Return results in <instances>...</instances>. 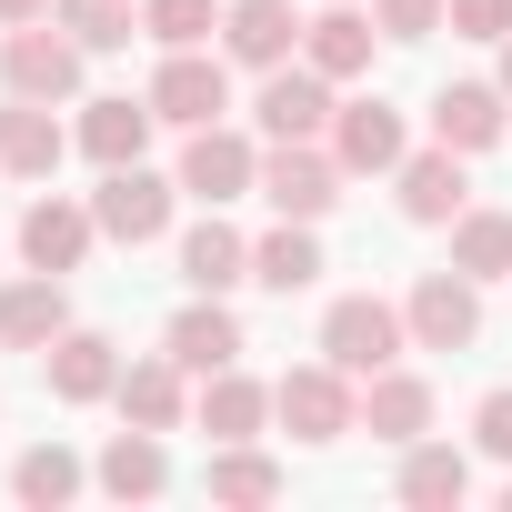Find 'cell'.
<instances>
[{"instance_id":"cell-1","label":"cell","mask_w":512,"mask_h":512,"mask_svg":"<svg viewBox=\"0 0 512 512\" xmlns=\"http://www.w3.org/2000/svg\"><path fill=\"white\" fill-rule=\"evenodd\" d=\"M322 362H342L352 382H372V372H392L402 352H412V322H402V302H382V292H332L322 302V342H312Z\"/></svg>"},{"instance_id":"cell-2","label":"cell","mask_w":512,"mask_h":512,"mask_svg":"<svg viewBox=\"0 0 512 512\" xmlns=\"http://www.w3.org/2000/svg\"><path fill=\"white\" fill-rule=\"evenodd\" d=\"M352 191L332 141H262V201L272 221H332V201Z\"/></svg>"},{"instance_id":"cell-3","label":"cell","mask_w":512,"mask_h":512,"mask_svg":"<svg viewBox=\"0 0 512 512\" xmlns=\"http://www.w3.org/2000/svg\"><path fill=\"white\" fill-rule=\"evenodd\" d=\"M272 422L292 442H342V432H362V382L342 362H292L272 382Z\"/></svg>"},{"instance_id":"cell-4","label":"cell","mask_w":512,"mask_h":512,"mask_svg":"<svg viewBox=\"0 0 512 512\" xmlns=\"http://www.w3.org/2000/svg\"><path fill=\"white\" fill-rule=\"evenodd\" d=\"M201 211H221V201H241V191H262V131H241V121H201V131H181V171H171Z\"/></svg>"},{"instance_id":"cell-5","label":"cell","mask_w":512,"mask_h":512,"mask_svg":"<svg viewBox=\"0 0 512 512\" xmlns=\"http://www.w3.org/2000/svg\"><path fill=\"white\" fill-rule=\"evenodd\" d=\"M81 71L91 51L61 31V21H21V31H0V91H21V101H81Z\"/></svg>"},{"instance_id":"cell-6","label":"cell","mask_w":512,"mask_h":512,"mask_svg":"<svg viewBox=\"0 0 512 512\" xmlns=\"http://www.w3.org/2000/svg\"><path fill=\"white\" fill-rule=\"evenodd\" d=\"M332 111H342V81H322L312 61H282L251 91V131L262 141H332Z\"/></svg>"},{"instance_id":"cell-7","label":"cell","mask_w":512,"mask_h":512,"mask_svg":"<svg viewBox=\"0 0 512 512\" xmlns=\"http://www.w3.org/2000/svg\"><path fill=\"white\" fill-rule=\"evenodd\" d=\"M151 111L171 121V131H201V121H231V51H161V71H151Z\"/></svg>"},{"instance_id":"cell-8","label":"cell","mask_w":512,"mask_h":512,"mask_svg":"<svg viewBox=\"0 0 512 512\" xmlns=\"http://www.w3.org/2000/svg\"><path fill=\"white\" fill-rule=\"evenodd\" d=\"M171 201H181V181H171V171H151V161H121V171H101V191H91L101 241H121V251L161 241V231H171Z\"/></svg>"},{"instance_id":"cell-9","label":"cell","mask_w":512,"mask_h":512,"mask_svg":"<svg viewBox=\"0 0 512 512\" xmlns=\"http://www.w3.org/2000/svg\"><path fill=\"white\" fill-rule=\"evenodd\" d=\"M402 322H412V352H472L482 342V282L442 262L402 292Z\"/></svg>"},{"instance_id":"cell-10","label":"cell","mask_w":512,"mask_h":512,"mask_svg":"<svg viewBox=\"0 0 512 512\" xmlns=\"http://www.w3.org/2000/svg\"><path fill=\"white\" fill-rule=\"evenodd\" d=\"M11 241H21V262H31V272H61V282H71L91 251H101V211H91V201H71V191H41V201L21 211V231H11Z\"/></svg>"},{"instance_id":"cell-11","label":"cell","mask_w":512,"mask_h":512,"mask_svg":"<svg viewBox=\"0 0 512 512\" xmlns=\"http://www.w3.org/2000/svg\"><path fill=\"white\" fill-rule=\"evenodd\" d=\"M332 151H342V171H352V181H392V171H402V151H412V111H392L382 91H362V101H342V111H332Z\"/></svg>"},{"instance_id":"cell-12","label":"cell","mask_w":512,"mask_h":512,"mask_svg":"<svg viewBox=\"0 0 512 512\" xmlns=\"http://www.w3.org/2000/svg\"><path fill=\"white\" fill-rule=\"evenodd\" d=\"M422 121H432L442 151L472 161V151H502V141H512V91H502V81H442V91L422 101Z\"/></svg>"},{"instance_id":"cell-13","label":"cell","mask_w":512,"mask_h":512,"mask_svg":"<svg viewBox=\"0 0 512 512\" xmlns=\"http://www.w3.org/2000/svg\"><path fill=\"white\" fill-rule=\"evenodd\" d=\"M392 191H402V221H422V231H452V221L472 211V171H462V151H442V141H412L402 171H392Z\"/></svg>"},{"instance_id":"cell-14","label":"cell","mask_w":512,"mask_h":512,"mask_svg":"<svg viewBox=\"0 0 512 512\" xmlns=\"http://www.w3.org/2000/svg\"><path fill=\"white\" fill-rule=\"evenodd\" d=\"M161 352H171L191 382H201V372H231V362L251 352V342H241V312H231V292H191V302L161 322Z\"/></svg>"},{"instance_id":"cell-15","label":"cell","mask_w":512,"mask_h":512,"mask_svg":"<svg viewBox=\"0 0 512 512\" xmlns=\"http://www.w3.org/2000/svg\"><path fill=\"white\" fill-rule=\"evenodd\" d=\"M121 342L111 332H91V322H71L51 352H41V382H51V402H71V412H91V402H111V382H121Z\"/></svg>"},{"instance_id":"cell-16","label":"cell","mask_w":512,"mask_h":512,"mask_svg":"<svg viewBox=\"0 0 512 512\" xmlns=\"http://www.w3.org/2000/svg\"><path fill=\"white\" fill-rule=\"evenodd\" d=\"M71 332V292H61V272H11L0 282V352H51Z\"/></svg>"},{"instance_id":"cell-17","label":"cell","mask_w":512,"mask_h":512,"mask_svg":"<svg viewBox=\"0 0 512 512\" xmlns=\"http://www.w3.org/2000/svg\"><path fill=\"white\" fill-rule=\"evenodd\" d=\"M221 51H231V71H282V61H302V11L292 0H231Z\"/></svg>"},{"instance_id":"cell-18","label":"cell","mask_w":512,"mask_h":512,"mask_svg":"<svg viewBox=\"0 0 512 512\" xmlns=\"http://www.w3.org/2000/svg\"><path fill=\"white\" fill-rule=\"evenodd\" d=\"M151 131H161L151 91H101V101H81V121H71V141H81V151H91L101 171L141 161V151H151Z\"/></svg>"},{"instance_id":"cell-19","label":"cell","mask_w":512,"mask_h":512,"mask_svg":"<svg viewBox=\"0 0 512 512\" xmlns=\"http://www.w3.org/2000/svg\"><path fill=\"white\" fill-rule=\"evenodd\" d=\"M111 412H121V422H141V432H181V422H191V372H181L171 352H141V362H121Z\"/></svg>"},{"instance_id":"cell-20","label":"cell","mask_w":512,"mask_h":512,"mask_svg":"<svg viewBox=\"0 0 512 512\" xmlns=\"http://www.w3.org/2000/svg\"><path fill=\"white\" fill-rule=\"evenodd\" d=\"M191 422H201L211 442H262V432H272V382H251L241 362H231V372H201V382H191Z\"/></svg>"},{"instance_id":"cell-21","label":"cell","mask_w":512,"mask_h":512,"mask_svg":"<svg viewBox=\"0 0 512 512\" xmlns=\"http://www.w3.org/2000/svg\"><path fill=\"white\" fill-rule=\"evenodd\" d=\"M372 51H382L372 0H332L322 21H302V61H312L322 81H362V71H372Z\"/></svg>"},{"instance_id":"cell-22","label":"cell","mask_w":512,"mask_h":512,"mask_svg":"<svg viewBox=\"0 0 512 512\" xmlns=\"http://www.w3.org/2000/svg\"><path fill=\"white\" fill-rule=\"evenodd\" d=\"M91 492H111V502H161V492H171V442L141 432V422H121V432L101 442V462H91Z\"/></svg>"},{"instance_id":"cell-23","label":"cell","mask_w":512,"mask_h":512,"mask_svg":"<svg viewBox=\"0 0 512 512\" xmlns=\"http://www.w3.org/2000/svg\"><path fill=\"white\" fill-rule=\"evenodd\" d=\"M61 151H81V141L51 121V101L0 91V171H11V181H51V171H61Z\"/></svg>"},{"instance_id":"cell-24","label":"cell","mask_w":512,"mask_h":512,"mask_svg":"<svg viewBox=\"0 0 512 512\" xmlns=\"http://www.w3.org/2000/svg\"><path fill=\"white\" fill-rule=\"evenodd\" d=\"M392 492H402L412 512H452V502H472V452H462V442H442V432H422V442H402Z\"/></svg>"},{"instance_id":"cell-25","label":"cell","mask_w":512,"mask_h":512,"mask_svg":"<svg viewBox=\"0 0 512 512\" xmlns=\"http://www.w3.org/2000/svg\"><path fill=\"white\" fill-rule=\"evenodd\" d=\"M322 272H332L322 262V221H272L262 241H251V282L282 292V302L292 292H322Z\"/></svg>"},{"instance_id":"cell-26","label":"cell","mask_w":512,"mask_h":512,"mask_svg":"<svg viewBox=\"0 0 512 512\" xmlns=\"http://www.w3.org/2000/svg\"><path fill=\"white\" fill-rule=\"evenodd\" d=\"M432 412H442V402H432V382H422V372H402V362L362 382V432H372V442H392V452H402V442H422V432H432Z\"/></svg>"},{"instance_id":"cell-27","label":"cell","mask_w":512,"mask_h":512,"mask_svg":"<svg viewBox=\"0 0 512 512\" xmlns=\"http://www.w3.org/2000/svg\"><path fill=\"white\" fill-rule=\"evenodd\" d=\"M201 492H211V502H231V512H262V502H282V492H292V472H282L262 442H211Z\"/></svg>"},{"instance_id":"cell-28","label":"cell","mask_w":512,"mask_h":512,"mask_svg":"<svg viewBox=\"0 0 512 512\" xmlns=\"http://www.w3.org/2000/svg\"><path fill=\"white\" fill-rule=\"evenodd\" d=\"M181 282H191V292H241V282H251V231H231L221 211H201V221L181 231Z\"/></svg>"},{"instance_id":"cell-29","label":"cell","mask_w":512,"mask_h":512,"mask_svg":"<svg viewBox=\"0 0 512 512\" xmlns=\"http://www.w3.org/2000/svg\"><path fill=\"white\" fill-rule=\"evenodd\" d=\"M91 492V462L71 452V442H31L21 462H11V502L21 512H61V502H81Z\"/></svg>"},{"instance_id":"cell-30","label":"cell","mask_w":512,"mask_h":512,"mask_svg":"<svg viewBox=\"0 0 512 512\" xmlns=\"http://www.w3.org/2000/svg\"><path fill=\"white\" fill-rule=\"evenodd\" d=\"M452 272H472V282H512V211L472 201V211L452 221Z\"/></svg>"},{"instance_id":"cell-31","label":"cell","mask_w":512,"mask_h":512,"mask_svg":"<svg viewBox=\"0 0 512 512\" xmlns=\"http://www.w3.org/2000/svg\"><path fill=\"white\" fill-rule=\"evenodd\" d=\"M51 21L101 61V51H131L141 41V0H51Z\"/></svg>"},{"instance_id":"cell-32","label":"cell","mask_w":512,"mask_h":512,"mask_svg":"<svg viewBox=\"0 0 512 512\" xmlns=\"http://www.w3.org/2000/svg\"><path fill=\"white\" fill-rule=\"evenodd\" d=\"M221 31V0H141V41H161V51H201Z\"/></svg>"},{"instance_id":"cell-33","label":"cell","mask_w":512,"mask_h":512,"mask_svg":"<svg viewBox=\"0 0 512 512\" xmlns=\"http://www.w3.org/2000/svg\"><path fill=\"white\" fill-rule=\"evenodd\" d=\"M472 452H482V462H512V382H492V392L472 402Z\"/></svg>"},{"instance_id":"cell-34","label":"cell","mask_w":512,"mask_h":512,"mask_svg":"<svg viewBox=\"0 0 512 512\" xmlns=\"http://www.w3.org/2000/svg\"><path fill=\"white\" fill-rule=\"evenodd\" d=\"M372 21H382V41H432L452 21V0H372Z\"/></svg>"},{"instance_id":"cell-35","label":"cell","mask_w":512,"mask_h":512,"mask_svg":"<svg viewBox=\"0 0 512 512\" xmlns=\"http://www.w3.org/2000/svg\"><path fill=\"white\" fill-rule=\"evenodd\" d=\"M442 31H452V41H502V31H512V0H452Z\"/></svg>"},{"instance_id":"cell-36","label":"cell","mask_w":512,"mask_h":512,"mask_svg":"<svg viewBox=\"0 0 512 512\" xmlns=\"http://www.w3.org/2000/svg\"><path fill=\"white\" fill-rule=\"evenodd\" d=\"M21 21H51V0H0V31H21Z\"/></svg>"},{"instance_id":"cell-37","label":"cell","mask_w":512,"mask_h":512,"mask_svg":"<svg viewBox=\"0 0 512 512\" xmlns=\"http://www.w3.org/2000/svg\"><path fill=\"white\" fill-rule=\"evenodd\" d=\"M492 51H502V71H492V81H502V91H512V31H502V41H492Z\"/></svg>"},{"instance_id":"cell-38","label":"cell","mask_w":512,"mask_h":512,"mask_svg":"<svg viewBox=\"0 0 512 512\" xmlns=\"http://www.w3.org/2000/svg\"><path fill=\"white\" fill-rule=\"evenodd\" d=\"M502 512H512V482H502Z\"/></svg>"}]
</instances>
